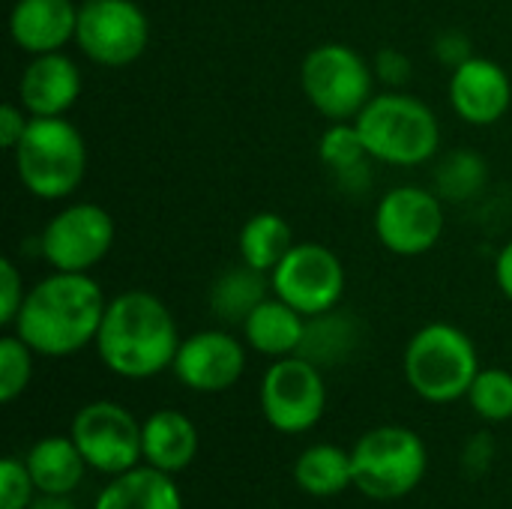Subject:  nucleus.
Masks as SVG:
<instances>
[{"label":"nucleus","mask_w":512,"mask_h":509,"mask_svg":"<svg viewBox=\"0 0 512 509\" xmlns=\"http://www.w3.org/2000/svg\"><path fill=\"white\" fill-rule=\"evenodd\" d=\"M105 306L108 300L90 273L51 270L27 288L12 333L27 342L36 357L63 360L96 342Z\"/></svg>","instance_id":"1"},{"label":"nucleus","mask_w":512,"mask_h":509,"mask_svg":"<svg viewBox=\"0 0 512 509\" xmlns=\"http://www.w3.org/2000/svg\"><path fill=\"white\" fill-rule=\"evenodd\" d=\"M180 330L171 309L144 288L120 291L108 300L96 336L102 366L123 381H147L174 366Z\"/></svg>","instance_id":"2"},{"label":"nucleus","mask_w":512,"mask_h":509,"mask_svg":"<svg viewBox=\"0 0 512 509\" xmlns=\"http://www.w3.org/2000/svg\"><path fill=\"white\" fill-rule=\"evenodd\" d=\"M354 123L369 156L393 168L426 165L441 147V123L435 111L405 90L375 93Z\"/></svg>","instance_id":"3"},{"label":"nucleus","mask_w":512,"mask_h":509,"mask_svg":"<svg viewBox=\"0 0 512 509\" xmlns=\"http://www.w3.org/2000/svg\"><path fill=\"white\" fill-rule=\"evenodd\" d=\"M480 369L474 339L447 321L420 327L408 339L402 357L408 387L429 405H453L465 399Z\"/></svg>","instance_id":"4"},{"label":"nucleus","mask_w":512,"mask_h":509,"mask_svg":"<svg viewBox=\"0 0 512 509\" xmlns=\"http://www.w3.org/2000/svg\"><path fill=\"white\" fill-rule=\"evenodd\" d=\"M21 186L39 201H66L87 174V144L66 117H30L12 150Z\"/></svg>","instance_id":"5"},{"label":"nucleus","mask_w":512,"mask_h":509,"mask_svg":"<svg viewBox=\"0 0 512 509\" xmlns=\"http://www.w3.org/2000/svg\"><path fill=\"white\" fill-rule=\"evenodd\" d=\"M354 489L369 501H402L429 474V447L408 426H375L351 447Z\"/></svg>","instance_id":"6"},{"label":"nucleus","mask_w":512,"mask_h":509,"mask_svg":"<svg viewBox=\"0 0 512 509\" xmlns=\"http://www.w3.org/2000/svg\"><path fill=\"white\" fill-rule=\"evenodd\" d=\"M372 63L345 42H321L300 63V87L306 102L330 123L357 120L375 96Z\"/></svg>","instance_id":"7"},{"label":"nucleus","mask_w":512,"mask_h":509,"mask_svg":"<svg viewBox=\"0 0 512 509\" xmlns=\"http://www.w3.org/2000/svg\"><path fill=\"white\" fill-rule=\"evenodd\" d=\"M261 414L279 435L312 432L327 411V381L321 366L291 354L273 360L258 387Z\"/></svg>","instance_id":"8"},{"label":"nucleus","mask_w":512,"mask_h":509,"mask_svg":"<svg viewBox=\"0 0 512 509\" xmlns=\"http://www.w3.org/2000/svg\"><path fill=\"white\" fill-rule=\"evenodd\" d=\"M117 237L114 216L93 201H72L57 210L42 234L36 237V252L51 270L90 273L105 261Z\"/></svg>","instance_id":"9"},{"label":"nucleus","mask_w":512,"mask_h":509,"mask_svg":"<svg viewBox=\"0 0 512 509\" xmlns=\"http://www.w3.org/2000/svg\"><path fill=\"white\" fill-rule=\"evenodd\" d=\"M75 447L90 471L117 477L144 462L141 456V420L111 399L87 402L69 426Z\"/></svg>","instance_id":"10"},{"label":"nucleus","mask_w":512,"mask_h":509,"mask_svg":"<svg viewBox=\"0 0 512 509\" xmlns=\"http://www.w3.org/2000/svg\"><path fill=\"white\" fill-rule=\"evenodd\" d=\"M375 237L378 243L399 255V258H417L438 246L447 216H444V198L435 189L426 186H393L384 192V198L375 207Z\"/></svg>","instance_id":"11"},{"label":"nucleus","mask_w":512,"mask_h":509,"mask_svg":"<svg viewBox=\"0 0 512 509\" xmlns=\"http://www.w3.org/2000/svg\"><path fill=\"white\" fill-rule=\"evenodd\" d=\"M345 264L324 243H294L270 273V288L300 315L315 318L336 309L345 297Z\"/></svg>","instance_id":"12"},{"label":"nucleus","mask_w":512,"mask_h":509,"mask_svg":"<svg viewBox=\"0 0 512 509\" xmlns=\"http://www.w3.org/2000/svg\"><path fill=\"white\" fill-rule=\"evenodd\" d=\"M150 42V21L135 0H84L78 9L75 45L78 51L105 66L120 69L135 63Z\"/></svg>","instance_id":"13"},{"label":"nucleus","mask_w":512,"mask_h":509,"mask_svg":"<svg viewBox=\"0 0 512 509\" xmlns=\"http://www.w3.org/2000/svg\"><path fill=\"white\" fill-rule=\"evenodd\" d=\"M246 348L228 330H198L180 342L171 372L192 393H225L246 372Z\"/></svg>","instance_id":"14"},{"label":"nucleus","mask_w":512,"mask_h":509,"mask_svg":"<svg viewBox=\"0 0 512 509\" xmlns=\"http://www.w3.org/2000/svg\"><path fill=\"white\" fill-rule=\"evenodd\" d=\"M453 111L471 126H492L504 120L512 105V81L507 69L489 57H471L453 69L447 87Z\"/></svg>","instance_id":"15"},{"label":"nucleus","mask_w":512,"mask_h":509,"mask_svg":"<svg viewBox=\"0 0 512 509\" xmlns=\"http://www.w3.org/2000/svg\"><path fill=\"white\" fill-rule=\"evenodd\" d=\"M81 87V69L66 51L36 54L18 78V102L30 117H66Z\"/></svg>","instance_id":"16"},{"label":"nucleus","mask_w":512,"mask_h":509,"mask_svg":"<svg viewBox=\"0 0 512 509\" xmlns=\"http://www.w3.org/2000/svg\"><path fill=\"white\" fill-rule=\"evenodd\" d=\"M78 9L72 0H15L9 12V36L27 57L63 51L75 42Z\"/></svg>","instance_id":"17"},{"label":"nucleus","mask_w":512,"mask_h":509,"mask_svg":"<svg viewBox=\"0 0 512 509\" xmlns=\"http://www.w3.org/2000/svg\"><path fill=\"white\" fill-rule=\"evenodd\" d=\"M201 438L189 414L177 408H159L141 423V456L144 465L171 477L192 468Z\"/></svg>","instance_id":"18"},{"label":"nucleus","mask_w":512,"mask_h":509,"mask_svg":"<svg viewBox=\"0 0 512 509\" xmlns=\"http://www.w3.org/2000/svg\"><path fill=\"white\" fill-rule=\"evenodd\" d=\"M240 330H243V342L249 345V351L270 357V360H282L300 351L303 333H306V315H300L294 306L270 294L264 303L252 309V315L243 321Z\"/></svg>","instance_id":"19"},{"label":"nucleus","mask_w":512,"mask_h":509,"mask_svg":"<svg viewBox=\"0 0 512 509\" xmlns=\"http://www.w3.org/2000/svg\"><path fill=\"white\" fill-rule=\"evenodd\" d=\"M93 509H183V495L171 474L141 462L126 474L108 477Z\"/></svg>","instance_id":"20"},{"label":"nucleus","mask_w":512,"mask_h":509,"mask_svg":"<svg viewBox=\"0 0 512 509\" xmlns=\"http://www.w3.org/2000/svg\"><path fill=\"white\" fill-rule=\"evenodd\" d=\"M321 165L336 177V186L348 195H363L372 186V156L354 120L330 123L318 141Z\"/></svg>","instance_id":"21"},{"label":"nucleus","mask_w":512,"mask_h":509,"mask_svg":"<svg viewBox=\"0 0 512 509\" xmlns=\"http://www.w3.org/2000/svg\"><path fill=\"white\" fill-rule=\"evenodd\" d=\"M24 465H27L39 495H72L90 471L81 450L75 447L72 435L39 438L27 450Z\"/></svg>","instance_id":"22"},{"label":"nucleus","mask_w":512,"mask_h":509,"mask_svg":"<svg viewBox=\"0 0 512 509\" xmlns=\"http://www.w3.org/2000/svg\"><path fill=\"white\" fill-rule=\"evenodd\" d=\"M294 483L309 498H318V501L339 498L342 492L354 486L351 450H342L327 441L306 447L294 462Z\"/></svg>","instance_id":"23"},{"label":"nucleus","mask_w":512,"mask_h":509,"mask_svg":"<svg viewBox=\"0 0 512 509\" xmlns=\"http://www.w3.org/2000/svg\"><path fill=\"white\" fill-rule=\"evenodd\" d=\"M270 294H273L270 276L240 261L237 267L222 270L216 276V282L210 285V312L222 324L243 327V321L252 315V309L258 303H264Z\"/></svg>","instance_id":"24"},{"label":"nucleus","mask_w":512,"mask_h":509,"mask_svg":"<svg viewBox=\"0 0 512 509\" xmlns=\"http://www.w3.org/2000/svg\"><path fill=\"white\" fill-rule=\"evenodd\" d=\"M360 321L351 312H342L339 306L306 318V333H303V345H300V357L312 360L315 366H339L345 363L357 348H360Z\"/></svg>","instance_id":"25"},{"label":"nucleus","mask_w":512,"mask_h":509,"mask_svg":"<svg viewBox=\"0 0 512 509\" xmlns=\"http://www.w3.org/2000/svg\"><path fill=\"white\" fill-rule=\"evenodd\" d=\"M291 246H294V231H291L288 219L273 210H261V213L249 216L237 234L240 261L267 276L291 252Z\"/></svg>","instance_id":"26"},{"label":"nucleus","mask_w":512,"mask_h":509,"mask_svg":"<svg viewBox=\"0 0 512 509\" xmlns=\"http://www.w3.org/2000/svg\"><path fill=\"white\" fill-rule=\"evenodd\" d=\"M486 180H489V165L474 150H453L435 168V192L444 201H456V204H465L474 195H480Z\"/></svg>","instance_id":"27"},{"label":"nucleus","mask_w":512,"mask_h":509,"mask_svg":"<svg viewBox=\"0 0 512 509\" xmlns=\"http://www.w3.org/2000/svg\"><path fill=\"white\" fill-rule=\"evenodd\" d=\"M465 399L480 420L507 423L512 420V372L501 366L480 369Z\"/></svg>","instance_id":"28"},{"label":"nucleus","mask_w":512,"mask_h":509,"mask_svg":"<svg viewBox=\"0 0 512 509\" xmlns=\"http://www.w3.org/2000/svg\"><path fill=\"white\" fill-rule=\"evenodd\" d=\"M33 357H36L33 348L21 342L15 333L0 339V402L3 405H12L30 387Z\"/></svg>","instance_id":"29"},{"label":"nucleus","mask_w":512,"mask_h":509,"mask_svg":"<svg viewBox=\"0 0 512 509\" xmlns=\"http://www.w3.org/2000/svg\"><path fill=\"white\" fill-rule=\"evenodd\" d=\"M33 477L24 465V459L6 456L0 462V509H27L36 501Z\"/></svg>","instance_id":"30"},{"label":"nucleus","mask_w":512,"mask_h":509,"mask_svg":"<svg viewBox=\"0 0 512 509\" xmlns=\"http://www.w3.org/2000/svg\"><path fill=\"white\" fill-rule=\"evenodd\" d=\"M24 297H27V288H24V276L18 264L12 258H3L0 261V324L3 327L15 324Z\"/></svg>","instance_id":"31"},{"label":"nucleus","mask_w":512,"mask_h":509,"mask_svg":"<svg viewBox=\"0 0 512 509\" xmlns=\"http://www.w3.org/2000/svg\"><path fill=\"white\" fill-rule=\"evenodd\" d=\"M375 78L384 81L390 90H399L408 78H411V60L399 51V48H381L375 54Z\"/></svg>","instance_id":"32"},{"label":"nucleus","mask_w":512,"mask_h":509,"mask_svg":"<svg viewBox=\"0 0 512 509\" xmlns=\"http://www.w3.org/2000/svg\"><path fill=\"white\" fill-rule=\"evenodd\" d=\"M435 54H438V60L444 66L456 69V66H462L465 60L474 57V45H471V39L462 30H444L435 39Z\"/></svg>","instance_id":"33"},{"label":"nucleus","mask_w":512,"mask_h":509,"mask_svg":"<svg viewBox=\"0 0 512 509\" xmlns=\"http://www.w3.org/2000/svg\"><path fill=\"white\" fill-rule=\"evenodd\" d=\"M27 126H30V114L21 108V102H6V105L0 108V144H3L9 153H12L15 144L24 138Z\"/></svg>","instance_id":"34"},{"label":"nucleus","mask_w":512,"mask_h":509,"mask_svg":"<svg viewBox=\"0 0 512 509\" xmlns=\"http://www.w3.org/2000/svg\"><path fill=\"white\" fill-rule=\"evenodd\" d=\"M495 285L512 303V240L501 246V252L495 258Z\"/></svg>","instance_id":"35"},{"label":"nucleus","mask_w":512,"mask_h":509,"mask_svg":"<svg viewBox=\"0 0 512 509\" xmlns=\"http://www.w3.org/2000/svg\"><path fill=\"white\" fill-rule=\"evenodd\" d=\"M471 459H480V474L489 468V462H492V438H489V435H474V438H471V444H468V450H465V465H468Z\"/></svg>","instance_id":"36"},{"label":"nucleus","mask_w":512,"mask_h":509,"mask_svg":"<svg viewBox=\"0 0 512 509\" xmlns=\"http://www.w3.org/2000/svg\"><path fill=\"white\" fill-rule=\"evenodd\" d=\"M27 509H75L69 495H36V501Z\"/></svg>","instance_id":"37"}]
</instances>
